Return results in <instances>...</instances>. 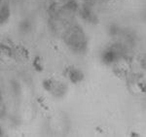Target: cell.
<instances>
[{"label": "cell", "instance_id": "obj_8", "mask_svg": "<svg viewBox=\"0 0 146 137\" xmlns=\"http://www.w3.org/2000/svg\"><path fill=\"white\" fill-rule=\"evenodd\" d=\"M13 52H14V60H27L28 58V52L27 49H25L22 46L18 47H13Z\"/></svg>", "mask_w": 146, "mask_h": 137}, {"label": "cell", "instance_id": "obj_5", "mask_svg": "<svg viewBox=\"0 0 146 137\" xmlns=\"http://www.w3.org/2000/svg\"><path fill=\"white\" fill-rule=\"evenodd\" d=\"M10 7L6 0H0V24H4L10 18Z\"/></svg>", "mask_w": 146, "mask_h": 137}, {"label": "cell", "instance_id": "obj_2", "mask_svg": "<svg viewBox=\"0 0 146 137\" xmlns=\"http://www.w3.org/2000/svg\"><path fill=\"white\" fill-rule=\"evenodd\" d=\"M122 58H124L123 52L120 49V47L116 46V45L106 49L101 56L102 61L107 65H113Z\"/></svg>", "mask_w": 146, "mask_h": 137}, {"label": "cell", "instance_id": "obj_11", "mask_svg": "<svg viewBox=\"0 0 146 137\" xmlns=\"http://www.w3.org/2000/svg\"><path fill=\"white\" fill-rule=\"evenodd\" d=\"M60 1H65V0H60Z\"/></svg>", "mask_w": 146, "mask_h": 137}, {"label": "cell", "instance_id": "obj_12", "mask_svg": "<svg viewBox=\"0 0 146 137\" xmlns=\"http://www.w3.org/2000/svg\"><path fill=\"white\" fill-rule=\"evenodd\" d=\"M87 1H91V0H87Z\"/></svg>", "mask_w": 146, "mask_h": 137}, {"label": "cell", "instance_id": "obj_7", "mask_svg": "<svg viewBox=\"0 0 146 137\" xmlns=\"http://www.w3.org/2000/svg\"><path fill=\"white\" fill-rule=\"evenodd\" d=\"M80 13H81L82 18H83L84 20H86L87 22L92 23L98 22V18H96V16L95 15V13L92 11V9L89 8V7H84Z\"/></svg>", "mask_w": 146, "mask_h": 137}, {"label": "cell", "instance_id": "obj_10", "mask_svg": "<svg viewBox=\"0 0 146 137\" xmlns=\"http://www.w3.org/2000/svg\"><path fill=\"white\" fill-rule=\"evenodd\" d=\"M0 135H2V131H1V128H0Z\"/></svg>", "mask_w": 146, "mask_h": 137}, {"label": "cell", "instance_id": "obj_6", "mask_svg": "<svg viewBox=\"0 0 146 137\" xmlns=\"http://www.w3.org/2000/svg\"><path fill=\"white\" fill-rule=\"evenodd\" d=\"M67 77L70 80V82L73 84H77L84 80V74L81 70L76 69V68H69L67 72Z\"/></svg>", "mask_w": 146, "mask_h": 137}, {"label": "cell", "instance_id": "obj_9", "mask_svg": "<svg viewBox=\"0 0 146 137\" xmlns=\"http://www.w3.org/2000/svg\"><path fill=\"white\" fill-rule=\"evenodd\" d=\"M34 66L37 68V69L39 68V70H41L42 66H41V63H40V60H39L38 58H36V60H35V61H34Z\"/></svg>", "mask_w": 146, "mask_h": 137}, {"label": "cell", "instance_id": "obj_4", "mask_svg": "<svg viewBox=\"0 0 146 137\" xmlns=\"http://www.w3.org/2000/svg\"><path fill=\"white\" fill-rule=\"evenodd\" d=\"M14 60V52L13 47L9 46L7 44H0V60L3 62H7Z\"/></svg>", "mask_w": 146, "mask_h": 137}, {"label": "cell", "instance_id": "obj_1", "mask_svg": "<svg viewBox=\"0 0 146 137\" xmlns=\"http://www.w3.org/2000/svg\"><path fill=\"white\" fill-rule=\"evenodd\" d=\"M63 40L68 48L76 54H84L87 51V37L79 25L69 24L63 32Z\"/></svg>", "mask_w": 146, "mask_h": 137}, {"label": "cell", "instance_id": "obj_3", "mask_svg": "<svg viewBox=\"0 0 146 137\" xmlns=\"http://www.w3.org/2000/svg\"><path fill=\"white\" fill-rule=\"evenodd\" d=\"M43 87L46 91H50L53 95L56 96V97H62L67 91V87L64 84L51 79L45 80L43 82Z\"/></svg>", "mask_w": 146, "mask_h": 137}]
</instances>
